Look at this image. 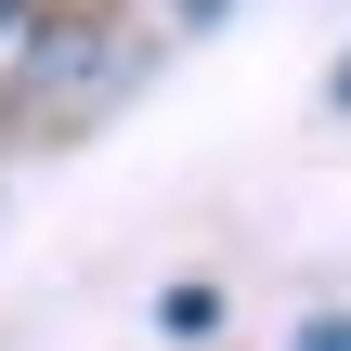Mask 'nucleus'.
<instances>
[{
  "mask_svg": "<svg viewBox=\"0 0 351 351\" xmlns=\"http://www.w3.org/2000/svg\"><path fill=\"white\" fill-rule=\"evenodd\" d=\"M300 351H351V326H313V339H300Z\"/></svg>",
  "mask_w": 351,
  "mask_h": 351,
  "instance_id": "nucleus-1",
  "label": "nucleus"
},
{
  "mask_svg": "<svg viewBox=\"0 0 351 351\" xmlns=\"http://www.w3.org/2000/svg\"><path fill=\"white\" fill-rule=\"evenodd\" d=\"M169 13H182V26H208V13H221V0H169Z\"/></svg>",
  "mask_w": 351,
  "mask_h": 351,
  "instance_id": "nucleus-2",
  "label": "nucleus"
},
{
  "mask_svg": "<svg viewBox=\"0 0 351 351\" xmlns=\"http://www.w3.org/2000/svg\"><path fill=\"white\" fill-rule=\"evenodd\" d=\"M13 13H26V0H0V39H13Z\"/></svg>",
  "mask_w": 351,
  "mask_h": 351,
  "instance_id": "nucleus-3",
  "label": "nucleus"
},
{
  "mask_svg": "<svg viewBox=\"0 0 351 351\" xmlns=\"http://www.w3.org/2000/svg\"><path fill=\"white\" fill-rule=\"evenodd\" d=\"M339 104H351V65H339Z\"/></svg>",
  "mask_w": 351,
  "mask_h": 351,
  "instance_id": "nucleus-4",
  "label": "nucleus"
}]
</instances>
